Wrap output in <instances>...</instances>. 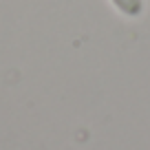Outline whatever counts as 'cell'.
Wrapping results in <instances>:
<instances>
[{
    "instance_id": "6da1fadb",
    "label": "cell",
    "mask_w": 150,
    "mask_h": 150,
    "mask_svg": "<svg viewBox=\"0 0 150 150\" xmlns=\"http://www.w3.org/2000/svg\"><path fill=\"white\" fill-rule=\"evenodd\" d=\"M110 5L126 18H139L144 13V0H110Z\"/></svg>"
}]
</instances>
